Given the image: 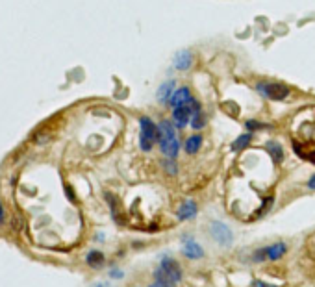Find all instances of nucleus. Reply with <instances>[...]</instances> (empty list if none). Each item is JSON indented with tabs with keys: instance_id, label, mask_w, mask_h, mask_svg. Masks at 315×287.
<instances>
[{
	"instance_id": "nucleus-1",
	"label": "nucleus",
	"mask_w": 315,
	"mask_h": 287,
	"mask_svg": "<svg viewBox=\"0 0 315 287\" xmlns=\"http://www.w3.org/2000/svg\"><path fill=\"white\" fill-rule=\"evenodd\" d=\"M158 143H160V149L167 158L174 159L178 156L180 143H178L176 137V130L169 121H162L158 124Z\"/></svg>"
},
{
	"instance_id": "nucleus-2",
	"label": "nucleus",
	"mask_w": 315,
	"mask_h": 287,
	"mask_svg": "<svg viewBox=\"0 0 315 287\" xmlns=\"http://www.w3.org/2000/svg\"><path fill=\"white\" fill-rule=\"evenodd\" d=\"M182 280V271L176 260L173 257H165L156 271V282L162 283L163 287H176Z\"/></svg>"
},
{
	"instance_id": "nucleus-3",
	"label": "nucleus",
	"mask_w": 315,
	"mask_h": 287,
	"mask_svg": "<svg viewBox=\"0 0 315 287\" xmlns=\"http://www.w3.org/2000/svg\"><path fill=\"white\" fill-rule=\"evenodd\" d=\"M139 126H141V133H139V147H141V150L148 152V150H152L154 143L158 141V126L152 123V119H148V117H141Z\"/></svg>"
},
{
	"instance_id": "nucleus-4",
	"label": "nucleus",
	"mask_w": 315,
	"mask_h": 287,
	"mask_svg": "<svg viewBox=\"0 0 315 287\" xmlns=\"http://www.w3.org/2000/svg\"><path fill=\"white\" fill-rule=\"evenodd\" d=\"M258 91L271 100H284L290 97V88H285L284 83H259Z\"/></svg>"
},
{
	"instance_id": "nucleus-5",
	"label": "nucleus",
	"mask_w": 315,
	"mask_h": 287,
	"mask_svg": "<svg viewBox=\"0 0 315 287\" xmlns=\"http://www.w3.org/2000/svg\"><path fill=\"white\" fill-rule=\"evenodd\" d=\"M209 230H212V236L215 237V241L219 245H224V246L232 245V232H230L228 226H224L223 222H214Z\"/></svg>"
},
{
	"instance_id": "nucleus-6",
	"label": "nucleus",
	"mask_w": 315,
	"mask_h": 287,
	"mask_svg": "<svg viewBox=\"0 0 315 287\" xmlns=\"http://www.w3.org/2000/svg\"><path fill=\"white\" fill-rule=\"evenodd\" d=\"M183 256L189 257V260H200L204 256L202 246L197 245L193 239H189L188 236L183 237Z\"/></svg>"
},
{
	"instance_id": "nucleus-7",
	"label": "nucleus",
	"mask_w": 315,
	"mask_h": 287,
	"mask_svg": "<svg viewBox=\"0 0 315 287\" xmlns=\"http://www.w3.org/2000/svg\"><path fill=\"white\" fill-rule=\"evenodd\" d=\"M193 100L191 97V91L189 88H180L173 93V97H171V104H173L174 108H182V106H189Z\"/></svg>"
},
{
	"instance_id": "nucleus-8",
	"label": "nucleus",
	"mask_w": 315,
	"mask_h": 287,
	"mask_svg": "<svg viewBox=\"0 0 315 287\" xmlns=\"http://www.w3.org/2000/svg\"><path fill=\"white\" fill-rule=\"evenodd\" d=\"M189 119H191V108H189V106L174 108L173 121H174V126H176V128H183V126H188Z\"/></svg>"
},
{
	"instance_id": "nucleus-9",
	"label": "nucleus",
	"mask_w": 315,
	"mask_h": 287,
	"mask_svg": "<svg viewBox=\"0 0 315 287\" xmlns=\"http://www.w3.org/2000/svg\"><path fill=\"white\" fill-rule=\"evenodd\" d=\"M191 62H193V58H191V52L189 50H180L174 58V67L180 69V71H186L191 67Z\"/></svg>"
},
{
	"instance_id": "nucleus-10",
	"label": "nucleus",
	"mask_w": 315,
	"mask_h": 287,
	"mask_svg": "<svg viewBox=\"0 0 315 287\" xmlns=\"http://www.w3.org/2000/svg\"><path fill=\"white\" fill-rule=\"evenodd\" d=\"M285 250H287V246H285L284 243H275V245L267 246V248H265V252H267V260H271V262L280 260V257L285 254Z\"/></svg>"
},
{
	"instance_id": "nucleus-11",
	"label": "nucleus",
	"mask_w": 315,
	"mask_h": 287,
	"mask_svg": "<svg viewBox=\"0 0 315 287\" xmlns=\"http://www.w3.org/2000/svg\"><path fill=\"white\" fill-rule=\"evenodd\" d=\"M173 89H174V82L173 80H169V82L162 83L160 85V89H158V100L160 102H167V100H171V97H173Z\"/></svg>"
},
{
	"instance_id": "nucleus-12",
	"label": "nucleus",
	"mask_w": 315,
	"mask_h": 287,
	"mask_svg": "<svg viewBox=\"0 0 315 287\" xmlns=\"http://www.w3.org/2000/svg\"><path fill=\"white\" fill-rule=\"evenodd\" d=\"M200 147H202V137H200L198 133L191 135V137L186 141V152H188V154H197L198 150H200Z\"/></svg>"
},
{
	"instance_id": "nucleus-13",
	"label": "nucleus",
	"mask_w": 315,
	"mask_h": 287,
	"mask_svg": "<svg viewBox=\"0 0 315 287\" xmlns=\"http://www.w3.org/2000/svg\"><path fill=\"white\" fill-rule=\"evenodd\" d=\"M195 213H197V206H195V202H191V200H188L186 204L178 210V219L180 221H183V219H189V217H193Z\"/></svg>"
},
{
	"instance_id": "nucleus-14",
	"label": "nucleus",
	"mask_w": 315,
	"mask_h": 287,
	"mask_svg": "<svg viewBox=\"0 0 315 287\" xmlns=\"http://www.w3.org/2000/svg\"><path fill=\"white\" fill-rule=\"evenodd\" d=\"M267 150H269V154H271V158H273L275 163H280V161L284 159V149H282L278 143H275V141L267 143Z\"/></svg>"
},
{
	"instance_id": "nucleus-15",
	"label": "nucleus",
	"mask_w": 315,
	"mask_h": 287,
	"mask_svg": "<svg viewBox=\"0 0 315 287\" xmlns=\"http://www.w3.org/2000/svg\"><path fill=\"white\" fill-rule=\"evenodd\" d=\"M86 262L89 263L93 269H98V267H102V263H104V254L98 250H91L86 256Z\"/></svg>"
},
{
	"instance_id": "nucleus-16",
	"label": "nucleus",
	"mask_w": 315,
	"mask_h": 287,
	"mask_svg": "<svg viewBox=\"0 0 315 287\" xmlns=\"http://www.w3.org/2000/svg\"><path fill=\"white\" fill-rule=\"evenodd\" d=\"M250 139H252V135H250V133H243V135H239V137L234 141V145H232V150H235V152H239V150H245L250 145Z\"/></svg>"
},
{
	"instance_id": "nucleus-17",
	"label": "nucleus",
	"mask_w": 315,
	"mask_h": 287,
	"mask_svg": "<svg viewBox=\"0 0 315 287\" xmlns=\"http://www.w3.org/2000/svg\"><path fill=\"white\" fill-rule=\"evenodd\" d=\"M247 128L249 130H261V128H265V126L261 123H256V121H249V123H247Z\"/></svg>"
},
{
	"instance_id": "nucleus-18",
	"label": "nucleus",
	"mask_w": 315,
	"mask_h": 287,
	"mask_svg": "<svg viewBox=\"0 0 315 287\" xmlns=\"http://www.w3.org/2000/svg\"><path fill=\"white\" fill-rule=\"evenodd\" d=\"M252 285H254V287H276V285H271V283L261 282V280H254V282H252Z\"/></svg>"
},
{
	"instance_id": "nucleus-19",
	"label": "nucleus",
	"mask_w": 315,
	"mask_h": 287,
	"mask_svg": "<svg viewBox=\"0 0 315 287\" xmlns=\"http://www.w3.org/2000/svg\"><path fill=\"white\" fill-rule=\"evenodd\" d=\"M308 187H310V189H315V175L311 176L310 182H308Z\"/></svg>"
},
{
	"instance_id": "nucleus-20",
	"label": "nucleus",
	"mask_w": 315,
	"mask_h": 287,
	"mask_svg": "<svg viewBox=\"0 0 315 287\" xmlns=\"http://www.w3.org/2000/svg\"><path fill=\"white\" fill-rule=\"evenodd\" d=\"M4 222V208H2V202H0V224Z\"/></svg>"
},
{
	"instance_id": "nucleus-21",
	"label": "nucleus",
	"mask_w": 315,
	"mask_h": 287,
	"mask_svg": "<svg viewBox=\"0 0 315 287\" xmlns=\"http://www.w3.org/2000/svg\"><path fill=\"white\" fill-rule=\"evenodd\" d=\"M150 287H163V285H162V283H158V282H154V283H152V285H150Z\"/></svg>"
}]
</instances>
